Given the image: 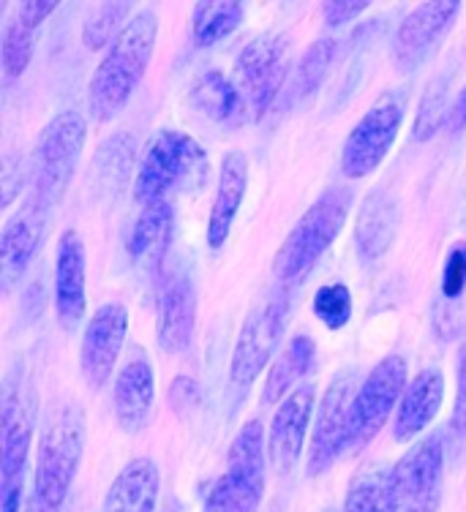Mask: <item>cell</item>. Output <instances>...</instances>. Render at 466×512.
I'll return each instance as SVG.
<instances>
[{"mask_svg": "<svg viewBox=\"0 0 466 512\" xmlns=\"http://www.w3.org/2000/svg\"><path fill=\"white\" fill-rule=\"evenodd\" d=\"M156 39H159V17L153 11H139L134 20H129L118 41L107 50L99 69L93 71L88 88L90 115L99 123H110L112 118H118L123 107L129 104L148 71Z\"/></svg>", "mask_w": 466, "mask_h": 512, "instance_id": "cell-1", "label": "cell"}, {"mask_svg": "<svg viewBox=\"0 0 466 512\" xmlns=\"http://www.w3.org/2000/svg\"><path fill=\"white\" fill-rule=\"evenodd\" d=\"M82 450H85V417L80 406L74 401L52 404L39 434L33 496L47 507L63 510L80 469Z\"/></svg>", "mask_w": 466, "mask_h": 512, "instance_id": "cell-2", "label": "cell"}, {"mask_svg": "<svg viewBox=\"0 0 466 512\" xmlns=\"http://www.w3.org/2000/svg\"><path fill=\"white\" fill-rule=\"evenodd\" d=\"M349 207H352V191H347V188L325 191L300 216L298 224L278 246L276 259H273V276L287 284V281H295L317 265L322 254L341 235V229L347 224Z\"/></svg>", "mask_w": 466, "mask_h": 512, "instance_id": "cell-3", "label": "cell"}, {"mask_svg": "<svg viewBox=\"0 0 466 512\" xmlns=\"http://www.w3.org/2000/svg\"><path fill=\"white\" fill-rule=\"evenodd\" d=\"M85 137H88V123L77 109H66L47 123L36 142L33 188L28 197L50 207L58 205L80 167Z\"/></svg>", "mask_w": 466, "mask_h": 512, "instance_id": "cell-4", "label": "cell"}, {"mask_svg": "<svg viewBox=\"0 0 466 512\" xmlns=\"http://www.w3.org/2000/svg\"><path fill=\"white\" fill-rule=\"evenodd\" d=\"M407 112V90H385L357 126L349 131L341 150V172L349 180L371 175L385 161Z\"/></svg>", "mask_w": 466, "mask_h": 512, "instance_id": "cell-5", "label": "cell"}, {"mask_svg": "<svg viewBox=\"0 0 466 512\" xmlns=\"http://www.w3.org/2000/svg\"><path fill=\"white\" fill-rule=\"evenodd\" d=\"M289 41L278 33H265L248 41L238 55L235 88L243 101V118L259 120L287 85Z\"/></svg>", "mask_w": 466, "mask_h": 512, "instance_id": "cell-6", "label": "cell"}, {"mask_svg": "<svg viewBox=\"0 0 466 512\" xmlns=\"http://www.w3.org/2000/svg\"><path fill=\"white\" fill-rule=\"evenodd\" d=\"M205 164V150L197 139L183 131L164 128L150 139L139 161L137 180H134V199L145 207L167 197V191L189 178L191 172Z\"/></svg>", "mask_w": 466, "mask_h": 512, "instance_id": "cell-7", "label": "cell"}, {"mask_svg": "<svg viewBox=\"0 0 466 512\" xmlns=\"http://www.w3.org/2000/svg\"><path fill=\"white\" fill-rule=\"evenodd\" d=\"M404 390H407V360L401 355L382 357L371 368L366 382L357 387L349 450H363L385 428L387 417L396 409Z\"/></svg>", "mask_w": 466, "mask_h": 512, "instance_id": "cell-8", "label": "cell"}, {"mask_svg": "<svg viewBox=\"0 0 466 512\" xmlns=\"http://www.w3.org/2000/svg\"><path fill=\"white\" fill-rule=\"evenodd\" d=\"M287 316L289 306L284 300H270L243 322L229 360V382L238 393L248 390L259 379L262 368H268L287 330Z\"/></svg>", "mask_w": 466, "mask_h": 512, "instance_id": "cell-9", "label": "cell"}, {"mask_svg": "<svg viewBox=\"0 0 466 512\" xmlns=\"http://www.w3.org/2000/svg\"><path fill=\"white\" fill-rule=\"evenodd\" d=\"M445 474V442L428 436L393 466L396 512H439Z\"/></svg>", "mask_w": 466, "mask_h": 512, "instance_id": "cell-10", "label": "cell"}, {"mask_svg": "<svg viewBox=\"0 0 466 512\" xmlns=\"http://www.w3.org/2000/svg\"><path fill=\"white\" fill-rule=\"evenodd\" d=\"M33 431H36L33 390L22 382V376H9L6 390H3V406H0V474H3V488L22 485Z\"/></svg>", "mask_w": 466, "mask_h": 512, "instance_id": "cell-11", "label": "cell"}, {"mask_svg": "<svg viewBox=\"0 0 466 512\" xmlns=\"http://www.w3.org/2000/svg\"><path fill=\"white\" fill-rule=\"evenodd\" d=\"M355 376H338L330 384L317 412V425L308 447V474L319 477L328 472L336 458L349 447L352 436V404H355Z\"/></svg>", "mask_w": 466, "mask_h": 512, "instance_id": "cell-12", "label": "cell"}, {"mask_svg": "<svg viewBox=\"0 0 466 512\" xmlns=\"http://www.w3.org/2000/svg\"><path fill=\"white\" fill-rule=\"evenodd\" d=\"M52 210L55 207L28 197L25 205L6 221L3 235H0V278H3L6 292L25 276L30 262L39 254L44 235L50 229Z\"/></svg>", "mask_w": 466, "mask_h": 512, "instance_id": "cell-13", "label": "cell"}, {"mask_svg": "<svg viewBox=\"0 0 466 512\" xmlns=\"http://www.w3.org/2000/svg\"><path fill=\"white\" fill-rule=\"evenodd\" d=\"M126 333H129V311L120 303H107L90 316L85 335H82L80 368L85 382L93 390H101L110 382Z\"/></svg>", "mask_w": 466, "mask_h": 512, "instance_id": "cell-14", "label": "cell"}, {"mask_svg": "<svg viewBox=\"0 0 466 512\" xmlns=\"http://www.w3.org/2000/svg\"><path fill=\"white\" fill-rule=\"evenodd\" d=\"M461 3L456 0H431V3H420L409 11L401 28L396 33V55L401 71H415L423 66V60L437 50L439 41L445 39V33L453 28Z\"/></svg>", "mask_w": 466, "mask_h": 512, "instance_id": "cell-15", "label": "cell"}, {"mask_svg": "<svg viewBox=\"0 0 466 512\" xmlns=\"http://www.w3.org/2000/svg\"><path fill=\"white\" fill-rule=\"evenodd\" d=\"M88 254L77 229L63 232L55 256V314L63 330H77L88 308Z\"/></svg>", "mask_w": 466, "mask_h": 512, "instance_id": "cell-16", "label": "cell"}, {"mask_svg": "<svg viewBox=\"0 0 466 512\" xmlns=\"http://www.w3.org/2000/svg\"><path fill=\"white\" fill-rule=\"evenodd\" d=\"M314 404H317V387L314 384H303L289 395L284 404H278L268 434V455L278 474L289 472L303 455Z\"/></svg>", "mask_w": 466, "mask_h": 512, "instance_id": "cell-17", "label": "cell"}, {"mask_svg": "<svg viewBox=\"0 0 466 512\" xmlns=\"http://www.w3.org/2000/svg\"><path fill=\"white\" fill-rule=\"evenodd\" d=\"M197 322V292L189 273L175 270L159 284V346L167 355H180L191 346Z\"/></svg>", "mask_w": 466, "mask_h": 512, "instance_id": "cell-18", "label": "cell"}, {"mask_svg": "<svg viewBox=\"0 0 466 512\" xmlns=\"http://www.w3.org/2000/svg\"><path fill=\"white\" fill-rule=\"evenodd\" d=\"M115 417L126 434H142L153 420L156 376L145 357H134L120 368L115 379Z\"/></svg>", "mask_w": 466, "mask_h": 512, "instance_id": "cell-19", "label": "cell"}, {"mask_svg": "<svg viewBox=\"0 0 466 512\" xmlns=\"http://www.w3.org/2000/svg\"><path fill=\"white\" fill-rule=\"evenodd\" d=\"M172 227H175V216H172V205L167 199L142 207L137 224L131 229L129 243H126L131 265L148 276L159 273L169 243H172Z\"/></svg>", "mask_w": 466, "mask_h": 512, "instance_id": "cell-20", "label": "cell"}, {"mask_svg": "<svg viewBox=\"0 0 466 512\" xmlns=\"http://www.w3.org/2000/svg\"><path fill=\"white\" fill-rule=\"evenodd\" d=\"M442 398H445V376H442V371L439 368H423L407 384V390L398 401L396 425H393L396 442H409L417 434H423L431 425V420L437 417Z\"/></svg>", "mask_w": 466, "mask_h": 512, "instance_id": "cell-21", "label": "cell"}, {"mask_svg": "<svg viewBox=\"0 0 466 512\" xmlns=\"http://www.w3.org/2000/svg\"><path fill=\"white\" fill-rule=\"evenodd\" d=\"M398 202L377 188L360 205L355 221V248L363 262H377L390 251L398 232Z\"/></svg>", "mask_w": 466, "mask_h": 512, "instance_id": "cell-22", "label": "cell"}, {"mask_svg": "<svg viewBox=\"0 0 466 512\" xmlns=\"http://www.w3.org/2000/svg\"><path fill=\"white\" fill-rule=\"evenodd\" d=\"M248 188V158L235 150V153H227L221 158L219 169V191H216V199H213V207H210L208 218V246L221 248L227 243L229 229L235 224V216H238L240 205L246 199Z\"/></svg>", "mask_w": 466, "mask_h": 512, "instance_id": "cell-23", "label": "cell"}, {"mask_svg": "<svg viewBox=\"0 0 466 512\" xmlns=\"http://www.w3.org/2000/svg\"><path fill=\"white\" fill-rule=\"evenodd\" d=\"M58 3L50 0H25L14 9V17L6 22L3 30V71L9 79H20L33 58V39L36 30L44 25Z\"/></svg>", "mask_w": 466, "mask_h": 512, "instance_id": "cell-24", "label": "cell"}, {"mask_svg": "<svg viewBox=\"0 0 466 512\" xmlns=\"http://www.w3.org/2000/svg\"><path fill=\"white\" fill-rule=\"evenodd\" d=\"M159 466L150 458H134L112 480L101 512H153L159 502Z\"/></svg>", "mask_w": 466, "mask_h": 512, "instance_id": "cell-25", "label": "cell"}, {"mask_svg": "<svg viewBox=\"0 0 466 512\" xmlns=\"http://www.w3.org/2000/svg\"><path fill=\"white\" fill-rule=\"evenodd\" d=\"M317 357V344L311 335H295L287 344V349L276 357V363L270 365L268 379L262 384V395L259 404L276 406L284 404L289 395L295 393L292 387L308 374V368L314 365Z\"/></svg>", "mask_w": 466, "mask_h": 512, "instance_id": "cell-26", "label": "cell"}, {"mask_svg": "<svg viewBox=\"0 0 466 512\" xmlns=\"http://www.w3.org/2000/svg\"><path fill=\"white\" fill-rule=\"evenodd\" d=\"M134 139L129 134H112L104 139L90 164V186L99 197H118L123 188L129 186L134 172Z\"/></svg>", "mask_w": 466, "mask_h": 512, "instance_id": "cell-27", "label": "cell"}, {"mask_svg": "<svg viewBox=\"0 0 466 512\" xmlns=\"http://www.w3.org/2000/svg\"><path fill=\"white\" fill-rule=\"evenodd\" d=\"M344 512H396L393 469H387L385 463L360 466L347 488Z\"/></svg>", "mask_w": 466, "mask_h": 512, "instance_id": "cell-28", "label": "cell"}, {"mask_svg": "<svg viewBox=\"0 0 466 512\" xmlns=\"http://www.w3.org/2000/svg\"><path fill=\"white\" fill-rule=\"evenodd\" d=\"M197 107L219 123H240L243 118V101L235 88V79H227L221 71H208L194 88Z\"/></svg>", "mask_w": 466, "mask_h": 512, "instance_id": "cell-29", "label": "cell"}, {"mask_svg": "<svg viewBox=\"0 0 466 512\" xmlns=\"http://www.w3.org/2000/svg\"><path fill=\"white\" fill-rule=\"evenodd\" d=\"M243 3H199L194 11V44L197 47H213L216 41L227 39L243 22Z\"/></svg>", "mask_w": 466, "mask_h": 512, "instance_id": "cell-30", "label": "cell"}, {"mask_svg": "<svg viewBox=\"0 0 466 512\" xmlns=\"http://www.w3.org/2000/svg\"><path fill=\"white\" fill-rule=\"evenodd\" d=\"M336 60V41L333 39H319L311 44V50L306 52V58L300 60L298 74L289 85V101L292 104H300V101H308L328 77L330 66Z\"/></svg>", "mask_w": 466, "mask_h": 512, "instance_id": "cell-31", "label": "cell"}, {"mask_svg": "<svg viewBox=\"0 0 466 512\" xmlns=\"http://www.w3.org/2000/svg\"><path fill=\"white\" fill-rule=\"evenodd\" d=\"M131 3H96L90 6L85 25H82V41L88 50H101L112 47L118 36L126 30V17H129Z\"/></svg>", "mask_w": 466, "mask_h": 512, "instance_id": "cell-32", "label": "cell"}, {"mask_svg": "<svg viewBox=\"0 0 466 512\" xmlns=\"http://www.w3.org/2000/svg\"><path fill=\"white\" fill-rule=\"evenodd\" d=\"M447 74L434 77L428 82V88L420 96L415 115V128H412V139L415 142H428L431 137H437V131L450 118V104H447Z\"/></svg>", "mask_w": 466, "mask_h": 512, "instance_id": "cell-33", "label": "cell"}, {"mask_svg": "<svg viewBox=\"0 0 466 512\" xmlns=\"http://www.w3.org/2000/svg\"><path fill=\"white\" fill-rule=\"evenodd\" d=\"M314 314L328 330H341L352 319V292L344 284L319 286L314 295Z\"/></svg>", "mask_w": 466, "mask_h": 512, "instance_id": "cell-34", "label": "cell"}, {"mask_svg": "<svg viewBox=\"0 0 466 512\" xmlns=\"http://www.w3.org/2000/svg\"><path fill=\"white\" fill-rule=\"evenodd\" d=\"M466 289V243H456L450 248L442 273V297L445 300H458Z\"/></svg>", "mask_w": 466, "mask_h": 512, "instance_id": "cell-35", "label": "cell"}, {"mask_svg": "<svg viewBox=\"0 0 466 512\" xmlns=\"http://www.w3.org/2000/svg\"><path fill=\"white\" fill-rule=\"evenodd\" d=\"M456 406H453V428L458 434L466 436V341L458 352V368H456Z\"/></svg>", "mask_w": 466, "mask_h": 512, "instance_id": "cell-36", "label": "cell"}, {"mask_svg": "<svg viewBox=\"0 0 466 512\" xmlns=\"http://www.w3.org/2000/svg\"><path fill=\"white\" fill-rule=\"evenodd\" d=\"M368 9V3H349V0H341V3H322V14H325V22L328 25H344V22L355 20L357 14H363Z\"/></svg>", "mask_w": 466, "mask_h": 512, "instance_id": "cell-37", "label": "cell"}, {"mask_svg": "<svg viewBox=\"0 0 466 512\" xmlns=\"http://www.w3.org/2000/svg\"><path fill=\"white\" fill-rule=\"evenodd\" d=\"M447 128H450V134H461V131H466V85L464 90L456 96V101L450 104Z\"/></svg>", "mask_w": 466, "mask_h": 512, "instance_id": "cell-38", "label": "cell"}, {"mask_svg": "<svg viewBox=\"0 0 466 512\" xmlns=\"http://www.w3.org/2000/svg\"><path fill=\"white\" fill-rule=\"evenodd\" d=\"M0 512H22V485L0 491Z\"/></svg>", "mask_w": 466, "mask_h": 512, "instance_id": "cell-39", "label": "cell"}, {"mask_svg": "<svg viewBox=\"0 0 466 512\" xmlns=\"http://www.w3.org/2000/svg\"><path fill=\"white\" fill-rule=\"evenodd\" d=\"M25 512H63V510H55V507H47V504L36 499V496H30L28 504H25Z\"/></svg>", "mask_w": 466, "mask_h": 512, "instance_id": "cell-40", "label": "cell"}]
</instances>
